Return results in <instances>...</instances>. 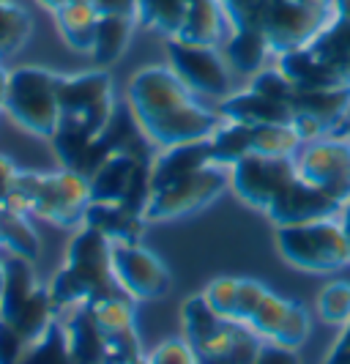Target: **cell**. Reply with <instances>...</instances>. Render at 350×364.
Listing matches in <instances>:
<instances>
[{
    "mask_svg": "<svg viewBox=\"0 0 350 364\" xmlns=\"http://www.w3.org/2000/svg\"><path fill=\"white\" fill-rule=\"evenodd\" d=\"M110 269L118 288L134 301H156L173 285L165 260L156 252H151L148 247H143L140 241L112 244Z\"/></svg>",
    "mask_w": 350,
    "mask_h": 364,
    "instance_id": "17",
    "label": "cell"
},
{
    "mask_svg": "<svg viewBox=\"0 0 350 364\" xmlns=\"http://www.w3.org/2000/svg\"><path fill=\"white\" fill-rule=\"evenodd\" d=\"M339 222H342V228H345V236H348V244H350V200L342 205V211H339Z\"/></svg>",
    "mask_w": 350,
    "mask_h": 364,
    "instance_id": "43",
    "label": "cell"
},
{
    "mask_svg": "<svg viewBox=\"0 0 350 364\" xmlns=\"http://www.w3.org/2000/svg\"><path fill=\"white\" fill-rule=\"evenodd\" d=\"M19 364H74L72 353H69V346H66V334H63V326L58 321L55 326L50 328L38 343L28 348V353L22 356Z\"/></svg>",
    "mask_w": 350,
    "mask_h": 364,
    "instance_id": "34",
    "label": "cell"
},
{
    "mask_svg": "<svg viewBox=\"0 0 350 364\" xmlns=\"http://www.w3.org/2000/svg\"><path fill=\"white\" fill-rule=\"evenodd\" d=\"M277 250L301 272L329 274L350 263V244L339 217L277 228Z\"/></svg>",
    "mask_w": 350,
    "mask_h": 364,
    "instance_id": "8",
    "label": "cell"
},
{
    "mask_svg": "<svg viewBox=\"0 0 350 364\" xmlns=\"http://www.w3.org/2000/svg\"><path fill=\"white\" fill-rule=\"evenodd\" d=\"M323 364H350V321L339 328V337L334 340L332 350L326 353Z\"/></svg>",
    "mask_w": 350,
    "mask_h": 364,
    "instance_id": "38",
    "label": "cell"
},
{
    "mask_svg": "<svg viewBox=\"0 0 350 364\" xmlns=\"http://www.w3.org/2000/svg\"><path fill=\"white\" fill-rule=\"evenodd\" d=\"M217 112L224 121H239V124H293L290 102L263 96L252 88L222 99Z\"/></svg>",
    "mask_w": 350,
    "mask_h": 364,
    "instance_id": "21",
    "label": "cell"
},
{
    "mask_svg": "<svg viewBox=\"0 0 350 364\" xmlns=\"http://www.w3.org/2000/svg\"><path fill=\"white\" fill-rule=\"evenodd\" d=\"M134 25H137V17L131 14H99V25H96L91 53H88L99 63V69L112 66L124 55L134 33Z\"/></svg>",
    "mask_w": 350,
    "mask_h": 364,
    "instance_id": "27",
    "label": "cell"
},
{
    "mask_svg": "<svg viewBox=\"0 0 350 364\" xmlns=\"http://www.w3.org/2000/svg\"><path fill=\"white\" fill-rule=\"evenodd\" d=\"M317 318L326 326L342 328L350 321V282L332 279L317 293Z\"/></svg>",
    "mask_w": 350,
    "mask_h": 364,
    "instance_id": "33",
    "label": "cell"
},
{
    "mask_svg": "<svg viewBox=\"0 0 350 364\" xmlns=\"http://www.w3.org/2000/svg\"><path fill=\"white\" fill-rule=\"evenodd\" d=\"M274 58L268 38L263 36L258 28H233L227 31V44H224V60L230 69L244 77H255L266 69V60Z\"/></svg>",
    "mask_w": 350,
    "mask_h": 364,
    "instance_id": "25",
    "label": "cell"
},
{
    "mask_svg": "<svg viewBox=\"0 0 350 364\" xmlns=\"http://www.w3.org/2000/svg\"><path fill=\"white\" fill-rule=\"evenodd\" d=\"M134 17L167 38L217 47L227 36L219 0H134Z\"/></svg>",
    "mask_w": 350,
    "mask_h": 364,
    "instance_id": "5",
    "label": "cell"
},
{
    "mask_svg": "<svg viewBox=\"0 0 350 364\" xmlns=\"http://www.w3.org/2000/svg\"><path fill=\"white\" fill-rule=\"evenodd\" d=\"M60 74L44 66H19L9 72L6 107L3 112L25 132L53 140L60 127V99H58Z\"/></svg>",
    "mask_w": 350,
    "mask_h": 364,
    "instance_id": "6",
    "label": "cell"
},
{
    "mask_svg": "<svg viewBox=\"0 0 350 364\" xmlns=\"http://www.w3.org/2000/svg\"><path fill=\"white\" fill-rule=\"evenodd\" d=\"M74 364H102V331L88 307H77L58 318Z\"/></svg>",
    "mask_w": 350,
    "mask_h": 364,
    "instance_id": "26",
    "label": "cell"
},
{
    "mask_svg": "<svg viewBox=\"0 0 350 364\" xmlns=\"http://www.w3.org/2000/svg\"><path fill=\"white\" fill-rule=\"evenodd\" d=\"M112 241L104 238L93 228H77L69 247L66 260L50 279L47 291L53 299L58 318L77 307H88L96 299H104L112 293H124L118 288L110 269Z\"/></svg>",
    "mask_w": 350,
    "mask_h": 364,
    "instance_id": "3",
    "label": "cell"
},
{
    "mask_svg": "<svg viewBox=\"0 0 350 364\" xmlns=\"http://www.w3.org/2000/svg\"><path fill=\"white\" fill-rule=\"evenodd\" d=\"M3 288H6V257H0V296H3Z\"/></svg>",
    "mask_w": 350,
    "mask_h": 364,
    "instance_id": "45",
    "label": "cell"
},
{
    "mask_svg": "<svg viewBox=\"0 0 350 364\" xmlns=\"http://www.w3.org/2000/svg\"><path fill=\"white\" fill-rule=\"evenodd\" d=\"M33 22L25 6L17 0H0V58L14 55L28 41Z\"/></svg>",
    "mask_w": 350,
    "mask_h": 364,
    "instance_id": "32",
    "label": "cell"
},
{
    "mask_svg": "<svg viewBox=\"0 0 350 364\" xmlns=\"http://www.w3.org/2000/svg\"><path fill=\"white\" fill-rule=\"evenodd\" d=\"M17 164L11 162L6 154H0V205H6L9 200V192H11V183L17 178Z\"/></svg>",
    "mask_w": 350,
    "mask_h": 364,
    "instance_id": "39",
    "label": "cell"
},
{
    "mask_svg": "<svg viewBox=\"0 0 350 364\" xmlns=\"http://www.w3.org/2000/svg\"><path fill=\"white\" fill-rule=\"evenodd\" d=\"M58 33L77 53H91L93 33L99 25V11L93 3H66L55 14Z\"/></svg>",
    "mask_w": 350,
    "mask_h": 364,
    "instance_id": "28",
    "label": "cell"
},
{
    "mask_svg": "<svg viewBox=\"0 0 350 364\" xmlns=\"http://www.w3.org/2000/svg\"><path fill=\"white\" fill-rule=\"evenodd\" d=\"M146 364H200V359L184 337L181 340L175 337V340H165L153 348L146 356Z\"/></svg>",
    "mask_w": 350,
    "mask_h": 364,
    "instance_id": "35",
    "label": "cell"
},
{
    "mask_svg": "<svg viewBox=\"0 0 350 364\" xmlns=\"http://www.w3.org/2000/svg\"><path fill=\"white\" fill-rule=\"evenodd\" d=\"M208 140H211L214 162L233 167L246 154H252V124H239V121L222 118L219 127L211 132Z\"/></svg>",
    "mask_w": 350,
    "mask_h": 364,
    "instance_id": "30",
    "label": "cell"
},
{
    "mask_svg": "<svg viewBox=\"0 0 350 364\" xmlns=\"http://www.w3.org/2000/svg\"><path fill=\"white\" fill-rule=\"evenodd\" d=\"M126 102L140 129L156 148L186 140H203L219 127V112L205 107L167 63L146 66L131 74Z\"/></svg>",
    "mask_w": 350,
    "mask_h": 364,
    "instance_id": "1",
    "label": "cell"
},
{
    "mask_svg": "<svg viewBox=\"0 0 350 364\" xmlns=\"http://www.w3.org/2000/svg\"><path fill=\"white\" fill-rule=\"evenodd\" d=\"M82 225L99 230L104 238H110L112 244H134V241H143L148 222L140 211H134L129 205L91 200V205L85 208Z\"/></svg>",
    "mask_w": 350,
    "mask_h": 364,
    "instance_id": "23",
    "label": "cell"
},
{
    "mask_svg": "<svg viewBox=\"0 0 350 364\" xmlns=\"http://www.w3.org/2000/svg\"><path fill=\"white\" fill-rule=\"evenodd\" d=\"M252 364H301V356L293 348H282L274 343H263Z\"/></svg>",
    "mask_w": 350,
    "mask_h": 364,
    "instance_id": "37",
    "label": "cell"
},
{
    "mask_svg": "<svg viewBox=\"0 0 350 364\" xmlns=\"http://www.w3.org/2000/svg\"><path fill=\"white\" fill-rule=\"evenodd\" d=\"M203 299L217 315L255 331L263 343L298 350L312 334L304 304L277 296L252 277H217L203 288Z\"/></svg>",
    "mask_w": 350,
    "mask_h": 364,
    "instance_id": "2",
    "label": "cell"
},
{
    "mask_svg": "<svg viewBox=\"0 0 350 364\" xmlns=\"http://www.w3.org/2000/svg\"><path fill=\"white\" fill-rule=\"evenodd\" d=\"M50 143L55 148L60 167L80 173L85 178H91L93 170L110 156V148L104 143V137H91V134L72 127H58Z\"/></svg>",
    "mask_w": 350,
    "mask_h": 364,
    "instance_id": "22",
    "label": "cell"
},
{
    "mask_svg": "<svg viewBox=\"0 0 350 364\" xmlns=\"http://www.w3.org/2000/svg\"><path fill=\"white\" fill-rule=\"evenodd\" d=\"M91 200L121 203L134 211H146L151 198V162L129 154H110L91 173Z\"/></svg>",
    "mask_w": 350,
    "mask_h": 364,
    "instance_id": "16",
    "label": "cell"
},
{
    "mask_svg": "<svg viewBox=\"0 0 350 364\" xmlns=\"http://www.w3.org/2000/svg\"><path fill=\"white\" fill-rule=\"evenodd\" d=\"M307 50L334 74V80L339 85H348L350 88V22L332 19L307 44Z\"/></svg>",
    "mask_w": 350,
    "mask_h": 364,
    "instance_id": "24",
    "label": "cell"
},
{
    "mask_svg": "<svg viewBox=\"0 0 350 364\" xmlns=\"http://www.w3.org/2000/svg\"><path fill=\"white\" fill-rule=\"evenodd\" d=\"M295 173L345 205L350 200V137L326 134L304 143L295 154Z\"/></svg>",
    "mask_w": 350,
    "mask_h": 364,
    "instance_id": "13",
    "label": "cell"
},
{
    "mask_svg": "<svg viewBox=\"0 0 350 364\" xmlns=\"http://www.w3.org/2000/svg\"><path fill=\"white\" fill-rule=\"evenodd\" d=\"M99 14H131L134 17V0H93Z\"/></svg>",
    "mask_w": 350,
    "mask_h": 364,
    "instance_id": "40",
    "label": "cell"
},
{
    "mask_svg": "<svg viewBox=\"0 0 350 364\" xmlns=\"http://www.w3.org/2000/svg\"><path fill=\"white\" fill-rule=\"evenodd\" d=\"M181 323L184 340L197 353L200 364H252L263 346L255 331L211 310L203 293L189 296L181 304Z\"/></svg>",
    "mask_w": 350,
    "mask_h": 364,
    "instance_id": "4",
    "label": "cell"
},
{
    "mask_svg": "<svg viewBox=\"0 0 350 364\" xmlns=\"http://www.w3.org/2000/svg\"><path fill=\"white\" fill-rule=\"evenodd\" d=\"M88 205H91V183L85 176L63 167L55 173H38L33 217L58 225L63 230H77L82 228Z\"/></svg>",
    "mask_w": 350,
    "mask_h": 364,
    "instance_id": "15",
    "label": "cell"
},
{
    "mask_svg": "<svg viewBox=\"0 0 350 364\" xmlns=\"http://www.w3.org/2000/svg\"><path fill=\"white\" fill-rule=\"evenodd\" d=\"M58 99H60V127L80 129L91 137H102V132L110 127L118 112L112 77L104 69L60 74Z\"/></svg>",
    "mask_w": 350,
    "mask_h": 364,
    "instance_id": "9",
    "label": "cell"
},
{
    "mask_svg": "<svg viewBox=\"0 0 350 364\" xmlns=\"http://www.w3.org/2000/svg\"><path fill=\"white\" fill-rule=\"evenodd\" d=\"M332 22V0H258L255 28L268 38L274 58L307 47Z\"/></svg>",
    "mask_w": 350,
    "mask_h": 364,
    "instance_id": "10",
    "label": "cell"
},
{
    "mask_svg": "<svg viewBox=\"0 0 350 364\" xmlns=\"http://www.w3.org/2000/svg\"><path fill=\"white\" fill-rule=\"evenodd\" d=\"M33 217L11 211L6 205H0V247L9 255L25 257V260H36L41 252V238L33 228Z\"/></svg>",
    "mask_w": 350,
    "mask_h": 364,
    "instance_id": "29",
    "label": "cell"
},
{
    "mask_svg": "<svg viewBox=\"0 0 350 364\" xmlns=\"http://www.w3.org/2000/svg\"><path fill=\"white\" fill-rule=\"evenodd\" d=\"M28 340L11 323L0 318V364H19L28 353Z\"/></svg>",
    "mask_w": 350,
    "mask_h": 364,
    "instance_id": "36",
    "label": "cell"
},
{
    "mask_svg": "<svg viewBox=\"0 0 350 364\" xmlns=\"http://www.w3.org/2000/svg\"><path fill=\"white\" fill-rule=\"evenodd\" d=\"M211 162H214V154H211V140L208 137L159 148L151 159V192L181 181V178L203 170L205 164Z\"/></svg>",
    "mask_w": 350,
    "mask_h": 364,
    "instance_id": "20",
    "label": "cell"
},
{
    "mask_svg": "<svg viewBox=\"0 0 350 364\" xmlns=\"http://www.w3.org/2000/svg\"><path fill=\"white\" fill-rule=\"evenodd\" d=\"M295 176V156L246 154L230 167V189L241 203L268 211V205L293 183Z\"/></svg>",
    "mask_w": 350,
    "mask_h": 364,
    "instance_id": "14",
    "label": "cell"
},
{
    "mask_svg": "<svg viewBox=\"0 0 350 364\" xmlns=\"http://www.w3.org/2000/svg\"><path fill=\"white\" fill-rule=\"evenodd\" d=\"M6 88H9V72L0 69V112L6 107Z\"/></svg>",
    "mask_w": 350,
    "mask_h": 364,
    "instance_id": "44",
    "label": "cell"
},
{
    "mask_svg": "<svg viewBox=\"0 0 350 364\" xmlns=\"http://www.w3.org/2000/svg\"><path fill=\"white\" fill-rule=\"evenodd\" d=\"M339 211H342V203H337L326 192L315 189L312 183L301 181L295 176L293 183L268 205L266 217L277 228H285V225H304V222H315V219L339 217Z\"/></svg>",
    "mask_w": 350,
    "mask_h": 364,
    "instance_id": "19",
    "label": "cell"
},
{
    "mask_svg": "<svg viewBox=\"0 0 350 364\" xmlns=\"http://www.w3.org/2000/svg\"><path fill=\"white\" fill-rule=\"evenodd\" d=\"M31 263L33 260L17 255L6 257V288L0 296V318L17 328L28 346L38 343L58 323L50 291L38 285Z\"/></svg>",
    "mask_w": 350,
    "mask_h": 364,
    "instance_id": "7",
    "label": "cell"
},
{
    "mask_svg": "<svg viewBox=\"0 0 350 364\" xmlns=\"http://www.w3.org/2000/svg\"><path fill=\"white\" fill-rule=\"evenodd\" d=\"M167 66L200 99L222 102L233 93V69L214 44L167 38Z\"/></svg>",
    "mask_w": 350,
    "mask_h": 364,
    "instance_id": "12",
    "label": "cell"
},
{
    "mask_svg": "<svg viewBox=\"0 0 350 364\" xmlns=\"http://www.w3.org/2000/svg\"><path fill=\"white\" fill-rule=\"evenodd\" d=\"M332 19L350 22V0H332Z\"/></svg>",
    "mask_w": 350,
    "mask_h": 364,
    "instance_id": "41",
    "label": "cell"
},
{
    "mask_svg": "<svg viewBox=\"0 0 350 364\" xmlns=\"http://www.w3.org/2000/svg\"><path fill=\"white\" fill-rule=\"evenodd\" d=\"M293 127L304 143L337 134L350 109V88H293Z\"/></svg>",
    "mask_w": 350,
    "mask_h": 364,
    "instance_id": "18",
    "label": "cell"
},
{
    "mask_svg": "<svg viewBox=\"0 0 350 364\" xmlns=\"http://www.w3.org/2000/svg\"><path fill=\"white\" fill-rule=\"evenodd\" d=\"M304 146L293 124H252V154L295 156Z\"/></svg>",
    "mask_w": 350,
    "mask_h": 364,
    "instance_id": "31",
    "label": "cell"
},
{
    "mask_svg": "<svg viewBox=\"0 0 350 364\" xmlns=\"http://www.w3.org/2000/svg\"><path fill=\"white\" fill-rule=\"evenodd\" d=\"M227 189H230V167L211 162L181 181L151 192L143 217L146 222H173V219L189 217L203 211L214 200H219Z\"/></svg>",
    "mask_w": 350,
    "mask_h": 364,
    "instance_id": "11",
    "label": "cell"
},
{
    "mask_svg": "<svg viewBox=\"0 0 350 364\" xmlns=\"http://www.w3.org/2000/svg\"><path fill=\"white\" fill-rule=\"evenodd\" d=\"M36 3L41 6V9H47L50 14H55L58 9H63V6H66V3H72V0H36Z\"/></svg>",
    "mask_w": 350,
    "mask_h": 364,
    "instance_id": "42",
    "label": "cell"
}]
</instances>
